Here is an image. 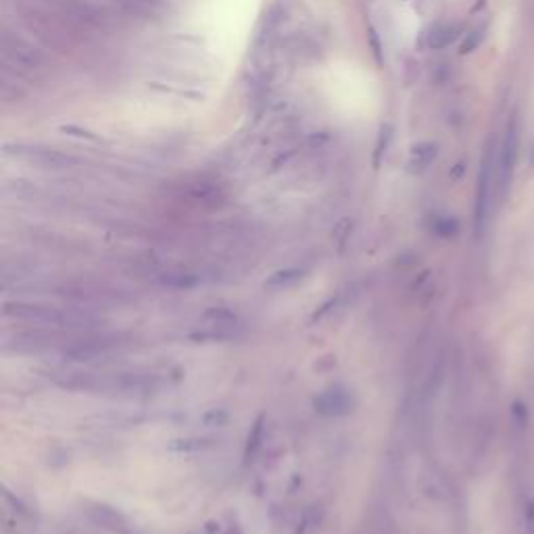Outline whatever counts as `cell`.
<instances>
[{
  "label": "cell",
  "mask_w": 534,
  "mask_h": 534,
  "mask_svg": "<svg viewBox=\"0 0 534 534\" xmlns=\"http://www.w3.org/2000/svg\"><path fill=\"white\" fill-rule=\"evenodd\" d=\"M4 315L6 317H15L19 322H27V324H42V326H80L84 324L88 317L80 315V313H69V311H61L48 305H40V303H4Z\"/></svg>",
  "instance_id": "obj_2"
},
{
  "label": "cell",
  "mask_w": 534,
  "mask_h": 534,
  "mask_svg": "<svg viewBox=\"0 0 534 534\" xmlns=\"http://www.w3.org/2000/svg\"><path fill=\"white\" fill-rule=\"evenodd\" d=\"M457 38V27L455 25H436L432 29V34L428 36V46L432 50H440V48H447L453 40Z\"/></svg>",
  "instance_id": "obj_8"
},
{
  "label": "cell",
  "mask_w": 534,
  "mask_h": 534,
  "mask_svg": "<svg viewBox=\"0 0 534 534\" xmlns=\"http://www.w3.org/2000/svg\"><path fill=\"white\" fill-rule=\"evenodd\" d=\"M71 391H92V393H113V395H148L154 391L157 380L146 374H90L78 372L69 374L61 382Z\"/></svg>",
  "instance_id": "obj_1"
},
{
  "label": "cell",
  "mask_w": 534,
  "mask_h": 534,
  "mask_svg": "<svg viewBox=\"0 0 534 534\" xmlns=\"http://www.w3.org/2000/svg\"><path fill=\"white\" fill-rule=\"evenodd\" d=\"M298 277H303L301 269H284V271H275L269 280L267 286H286L290 282H296Z\"/></svg>",
  "instance_id": "obj_9"
},
{
  "label": "cell",
  "mask_w": 534,
  "mask_h": 534,
  "mask_svg": "<svg viewBox=\"0 0 534 534\" xmlns=\"http://www.w3.org/2000/svg\"><path fill=\"white\" fill-rule=\"evenodd\" d=\"M482 38H484V27L472 29V31L466 36V40L461 42V46H459V55H470L472 50H476V48L480 46Z\"/></svg>",
  "instance_id": "obj_10"
},
{
  "label": "cell",
  "mask_w": 534,
  "mask_h": 534,
  "mask_svg": "<svg viewBox=\"0 0 534 534\" xmlns=\"http://www.w3.org/2000/svg\"><path fill=\"white\" fill-rule=\"evenodd\" d=\"M491 194H493V142L486 144V150L482 154L478 184H476V201H474V228L480 236L486 224L489 207H491Z\"/></svg>",
  "instance_id": "obj_3"
},
{
  "label": "cell",
  "mask_w": 534,
  "mask_h": 534,
  "mask_svg": "<svg viewBox=\"0 0 534 534\" xmlns=\"http://www.w3.org/2000/svg\"><path fill=\"white\" fill-rule=\"evenodd\" d=\"M526 524H528V534H534V505H533V507H528Z\"/></svg>",
  "instance_id": "obj_14"
},
{
  "label": "cell",
  "mask_w": 534,
  "mask_h": 534,
  "mask_svg": "<svg viewBox=\"0 0 534 534\" xmlns=\"http://www.w3.org/2000/svg\"><path fill=\"white\" fill-rule=\"evenodd\" d=\"M315 409L324 415H345L351 409V397L345 391H328L315 399Z\"/></svg>",
  "instance_id": "obj_6"
},
{
  "label": "cell",
  "mask_w": 534,
  "mask_h": 534,
  "mask_svg": "<svg viewBox=\"0 0 534 534\" xmlns=\"http://www.w3.org/2000/svg\"><path fill=\"white\" fill-rule=\"evenodd\" d=\"M368 38H370V42H372V48H374V55H376L378 63H382V57H380V44H378V38H376V31H374V27H370V31H368Z\"/></svg>",
  "instance_id": "obj_13"
},
{
  "label": "cell",
  "mask_w": 534,
  "mask_h": 534,
  "mask_svg": "<svg viewBox=\"0 0 534 534\" xmlns=\"http://www.w3.org/2000/svg\"><path fill=\"white\" fill-rule=\"evenodd\" d=\"M115 345H117L115 338H88V340H82V342H75L73 347H69L65 355L73 361H90L99 355L109 353Z\"/></svg>",
  "instance_id": "obj_5"
},
{
  "label": "cell",
  "mask_w": 534,
  "mask_h": 534,
  "mask_svg": "<svg viewBox=\"0 0 534 534\" xmlns=\"http://www.w3.org/2000/svg\"><path fill=\"white\" fill-rule=\"evenodd\" d=\"M438 154V146L434 142H419L411 148V154L407 159V169L411 173H419L428 169Z\"/></svg>",
  "instance_id": "obj_7"
},
{
  "label": "cell",
  "mask_w": 534,
  "mask_h": 534,
  "mask_svg": "<svg viewBox=\"0 0 534 534\" xmlns=\"http://www.w3.org/2000/svg\"><path fill=\"white\" fill-rule=\"evenodd\" d=\"M261 436H264V419L259 417V421H257L255 428H253V438L249 436V451H247V453H251V449H257V447H259L257 440H261Z\"/></svg>",
  "instance_id": "obj_11"
},
{
  "label": "cell",
  "mask_w": 534,
  "mask_h": 534,
  "mask_svg": "<svg viewBox=\"0 0 534 534\" xmlns=\"http://www.w3.org/2000/svg\"><path fill=\"white\" fill-rule=\"evenodd\" d=\"M184 445H173L171 449H178V451H186V449H194V451H199V449H203L205 445H203V440H182Z\"/></svg>",
  "instance_id": "obj_12"
},
{
  "label": "cell",
  "mask_w": 534,
  "mask_h": 534,
  "mask_svg": "<svg viewBox=\"0 0 534 534\" xmlns=\"http://www.w3.org/2000/svg\"><path fill=\"white\" fill-rule=\"evenodd\" d=\"M518 146H520V132H518V120H516V113H514L512 120L507 122L503 144H501V154H499V186H501V194H505L507 186L512 184V175H514L516 161H518Z\"/></svg>",
  "instance_id": "obj_4"
}]
</instances>
